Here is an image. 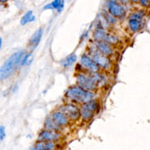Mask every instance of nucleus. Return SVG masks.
Instances as JSON below:
<instances>
[{
    "mask_svg": "<svg viewBox=\"0 0 150 150\" xmlns=\"http://www.w3.org/2000/svg\"><path fill=\"white\" fill-rule=\"evenodd\" d=\"M56 144L49 141H38L31 147V150H55Z\"/></svg>",
    "mask_w": 150,
    "mask_h": 150,
    "instance_id": "nucleus-13",
    "label": "nucleus"
},
{
    "mask_svg": "<svg viewBox=\"0 0 150 150\" xmlns=\"http://www.w3.org/2000/svg\"><path fill=\"white\" fill-rule=\"evenodd\" d=\"M34 20H35V16L33 15V12L31 10H29L22 16L21 21H20V24L21 25H25V24H27V23L33 22Z\"/></svg>",
    "mask_w": 150,
    "mask_h": 150,
    "instance_id": "nucleus-20",
    "label": "nucleus"
},
{
    "mask_svg": "<svg viewBox=\"0 0 150 150\" xmlns=\"http://www.w3.org/2000/svg\"><path fill=\"white\" fill-rule=\"evenodd\" d=\"M145 13L144 11H134L130 14L129 16V19H138V20H143V17H144Z\"/></svg>",
    "mask_w": 150,
    "mask_h": 150,
    "instance_id": "nucleus-23",
    "label": "nucleus"
},
{
    "mask_svg": "<svg viewBox=\"0 0 150 150\" xmlns=\"http://www.w3.org/2000/svg\"><path fill=\"white\" fill-rule=\"evenodd\" d=\"M105 41L111 45H114V44H117V43L119 42V38H118L115 34H113V33L108 32L107 37H106Z\"/></svg>",
    "mask_w": 150,
    "mask_h": 150,
    "instance_id": "nucleus-22",
    "label": "nucleus"
},
{
    "mask_svg": "<svg viewBox=\"0 0 150 150\" xmlns=\"http://www.w3.org/2000/svg\"><path fill=\"white\" fill-rule=\"evenodd\" d=\"M108 31L105 28H96L93 32V39L96 41H105Z\"/></svg>",
    "mask_w": 150,
    "mask_h": 150,
    "instance_id": "nucleus-18",
    "label": "nucleus"
},
{
    "mask_svg": "<svg viewBox=\"0 0 150 150\" xmlns=\"http://www.w3.org/2000/svg\"><path fill=\"white\" fill-rule=\"evenodd\" d=\"M77 61V54L76 53H71L68 56H66L65 58L60 61V65L64 68H68V67L72 66L73 64H75V62Z\"/></svg>",
    "mask_w": 150,
    "mask_h": 150,
    "instance_id": "nucleus-16",
    "label": "nucleus"
},
{
    "mask_svg": "<svg viewBox=\"0 0 150 150\" xmlns=\"http://www.w3.org/2000/svg\"><path fill=\"white\" fill-rule=\"evenodd\" d=\"M99 102L96 99L89 101L87 103H84L80 107V116L84 121H90L93 118L94 114L99 110Z\"/></svg>",
    "mask_w": 150,
    "mask_h": 150,
    "instance_id": "nucleus-5",
    "label": "nucleus"
},
{
    "mask_svg": "<svg viewBox=\"0 0 150 150\" xmlns=\"http://www.w3.org/2000/svg\"><path fill=\"white\" fill-rule=\"evenodd\" d=\"M144 26V22L142 20L138 19H129L128 20V29L131 31L132 33L139 32Z\"/></svg>",
    "mask_w": 150,
    "mask_h": 150,
    "instance_id": "nucleus-14",
    "label": "nucleus"
},
{
    "mask_svg": "<svg viewBox=\"0 0 150 150\" xmlns=\"http://www.w3.org/2000/svg\"><path fill=\"white\" fill-rule=\"evenodd\" d=\"M63 8H64V0H53L51 3L47 4L43 7V10H49V9H55L57 10L58 13L63 11Z\"/></svg>",
    "mask_w": 150,
    "mask_h": 150,
    "instance_id": "nucleus-15",
    "label": "nucleus"
},
{
    "mask_svg": "<svg viewBox=\"0 0 150 150\" xmlns=\"http://www.w3.org/2000/svg\"><path fill=\"white\" fill-rule=\"evenodd\" d=\"M5 138V127L2 125L1 127H0V139L3 140Z\"/></svg>",
    "mask_w": 150,
    "mask_h": 150,
    "instance_id": "nucleus-26",
    "label": "nucleus"
},
{
    "mask_svg": "<svg viewBox=\"0 0 150 150\" xmlns=\"http://www.w3.org/2000/svg\"><path fill=\"white\" fill-rule=\"evenodd\" d=\"M0 1H1V3H5L7 0H0Z\"/></svg>",
    "mask_w": 150,
    "mask_h": 150,
    "instance_id": "nucleus-30",
    "label": "nucleus"
},
{
    "mask_svg": "<svg viewBox=\"0 0 150 150\" xmlns=\"http://www.w3.org/2000/svg\"><path fill=\"white\" fill-rule=\"evenodd\" d=\"M2 40H3V39H2V38H0V46H1V47H2Z\"/></svg>",
    "mask_w": 150,
    "mask_h": 150,
    "instance_id": "nucleus-29",
    "label": "nucleus"
},
{
    "mask_svg": "<svg viewBox=\"0 0 150 150\" xmlns=\"http://www.w3.org/2000/svg\"><path fill=\"white\" fill-rule=\"evenodd\" d=\"M119 3L123 4V5H127V4H129L130 2H131V0H117Z\"/></svg>",
    "mask_w": 150,
    "mask_h": 150,
    "instance_id": "nucleus-27",
    "label": "nucleus"
},
{
    "mask_svg": "<svg viewBox=\"0 0 150 150\" xmlns=\"http://www.w3.org/2000/svg\"><path fill=\"white\" fill-rule=\"evenodd\" d=\"M61 128H62L61 126H59V125H58L57 123L52 119L51 116L47 117L46 120H45V122H44V129L52 130V131H60Z\"/></svg>",
    "mask_w": 150,
    "mask_h": 150,
    "instance_id": "nucleus-17",
    "label": "nucleus"
},
{
    "mask_svg": "<svg viewBox=\"0 0 150 150\" xmlns=\"http://www.w3.org/2000/svg\"><path fill=\"white\" fill-rule=\"evenodd\" d=\"M95 80L96 84H97V87H102L107 83V77L105 76L103 73H100V72H96V73H91Z\"/></svg>",
    "mask_w": 150,
    "mask_h": 150,
    "instance_id": "nucleus-19",
    "label": "nucleus"
},
{
    "mask_svg": "<svg viewBox=\"0 0 150 150\" xmlns=\"http://www.w3.org/2000/svg\"><path fill=\"white\" fill-rule=\"evenodd\" d=\"M83 68L85 69V72L88 73H96V72L100 71V68L97 64L95 63V61L91 58L90 55L88 53H85L80 57V62H79Z\"/></svg>",
    "mask_w": 150,
    "mask_h": 150,
    "instance_id": "nucleus-8",
    "label": "nucleus"
},
{
    "mask_svg": "<svg viewBox=\"0 0 150 150\" xmlns=\"http://www.w3.org/2000/svg\"><path fill=\"white\" fill-rule=\"evenodd\" d=\"M76 82L77 85L88 91H94L97 88V84L94 80L92 74L88 72H78L76 74Z\"/></svg>",
    "mask_w": 150,
    "mask_h": 150,
    "instance_id": "nucleus-4",
    "label": "nucleus"
},
{
    "mask_svg": "<svg viewBox=\"0 0 150 150\" xmlns=\"http://www.w3.org/2000/svg\"><path fill=\"white\" fill-rule=\"evenodd\" d=\"M43 35V28H39L33 33V35L31 36L30 40L28 42V46L31 48V49H35L36 47L38 46V44L40 43L41 38H42Z\"/></svg>",
    "mask_w": 150,
    "mask_h": 150,
    "instance_id": "nucleus-12",
    "label": "nucleus"
},
{
    "mask_svg": "<svg viewBox=\"0 0 150 150\" xmlns=\"http://www.w3.org/2000/svg\"><path fill=\"white\" fill-rule=\"evenodd\" d=\"M132 3H136V2H139V0H131Z\"/></svg>",
    "mask_w": 150,
    "mask_h": 150,
    "instance_id": "nucleus-28",
    "label": "nucleus"
},
{
    "mask_svg": "<svg viewBox=\"0 0 150 150\" xmlns=\"http://www.w3.org/2000/svg\"><path fill=\"white\" fill-rule=\"evenodd\" d=\"M50 116H51L52 119L61 127L67 126L69 121H70L69 118L66 116V114L62 112V111H60L59 109H58L57 111H54V112H53Z\"/></svg>",
    "mask_w": 150,
    "mask_h": 150,
    "instance_id": "nucleus-11",
    "label": "nucleus"
},
{
    "mask_svg": "<svg viewBox=\"0 0 150 150\" xmlns=\"http://www.w3.org/2000/svg\"><path fill=\"white\" fill-rule=\"evenodd\" d=\"M31 56V52H26V54L24 55V57H23V59H22V61H21V66H25L26 64L28 63V59L30 58Z\"/></svg>",
    "mask_w": 150,
    "mask_h": 150,
    "instance_id": "nucleus-25",
    "label": "nucleus"
},
{
    "mask_svg": "<svg viewBox=\"0 0 150 150\" xmlns=\"http://www.w3.org/2000/svg\"><path fill=\"white\" fill-rule=\"evenodd\" d=\"M96 94L94 91H88L83 89L82 87L78 85H74L69 87L65 92V97H66L70 102L76 104H84L89 101L95 99Z\"/></svg>",
    "mask_w": 150,
    "mask_h": 150,
    "instance_id": "nucleus-1",
    "label": "nucleus"
},
{
    "mask_svg": "<svg viewBox=\"0 0 150 150\" xmlns=\"http://www.w3.org/2000/svg\"><path fill=\"white\" fill-rule=\"evenodd\" d=\"M107 10L116 19H123L126 16V9L124 5L119 3L117 0H108Z\"/></svg>",
    "mask_w": 150,
    "mask_h": 150,
    "instance_id": "nucleus-7",
    "label": "nucleus"
},
{
    "mask_svg": "<svg viewBox=\"0 0 150 150\" xmlns=\"http://www.w3.org/2000/svg\"><path fill=\"white\" fill-rule=\"evenodd\" d=\"M25 54H26L25 50H20V51L13 53V54L4 62V64L2 65V67H1V71H0V78H1V80H5L9 76H11L14 69H15L18 65L21 64V61H22Z\"/></svg>",
    "mask_w": 150,
    "mask_h": 150,
    "instance_id": "nucleus-2",
    "label": "nucleus"
},
{
    "mask_svg": "<svg viewBox=\"0 0 150 150\" xmlns=\"http://www.w3.org/2000/svg\"><path fill=\"white\" fill-rule=\"evenodd\" d=\"M103 18H104V20L106 21V23H107L108 26H109V25H114V24H116V22H117V19H116L114 16L111 15L109 12H106V13H104Z\"/></svg>",
    "mask_w": 150,
    "mask_h": 150,
    "instance_id": "nucleus-21",
    "label": "nucleus"
},
{
    "mask_svg": "<svg viewBox=\"0 0 150 150\" xmlns=\"http://www.w3.org/2000/svg\"><path fill=\"white\" fill-rule=\"evenodd\" d=\"M61 138V134L59 131H52V130L44 129L38 135V141H49L55 142Z\"/></svg>",
    "mask_w": 150,
    "mask_h": 150,
    "instance_id": "nucleus-9",
    "label": "nucleus"
},
{
    "mask_svg": "<svg viewBox=\"0 0 150 150\" xmlns=\"http://www.w3.org/2000/svg\"><path fill=\"white\" fill-rule=\"evenodd\" d=\"M138 3L142 8H150V0H139Z\"/></svg>",
    "mask_w": 150,
    "mask_h": 150,
    "instance_id": "nucleus-24",
    "label": "nucleus"
},
{
    "mask_svg": "<svg viewBox=\"0 0 150 150\" xmlns=\"http://www.w3.org/2000/svg\"><path fill=\"white\" fill-rule=\"evenodd\" d=\"M88 54L95 61V63L98 65L100 69L109 70L112 66V62H111L110 58L99 51L97 48L94 46L93 43L88 47Z\"/></svg>",
    "mask_w": 150,
    "mask_h": 150,
    "instance_id": "nucleus-3",
    "label": "nucleus"
},
{
    "mask_svg": "<svg viewBox=\"0 0 150 150\" xmlns=\"http://www.w3.org/2000/svg\"><path fill=\"white\" fill-rule=\"evenodd\" d=\"M59 110L66 114V116L69 118L70 121H77V120L81 117L80 108L76 105V103H73V102L65 103L63 105L60 106Z\"/></svg>",
    "mask_w": 150,
    "mask_h": 150,
    "instance_id": "nucleus-6",
    "label": "nucleus"
},
{
    "mask_svg": "<svg viewBox=\"0 0 150 150\" xmlns=\"http://www.w3.org/2000/svg\"><path fill=\"white\" fill-rule=\"evenodd\" d=\"M93 44L101 53H103L104 55L110 57L114 54V49H113L112 45L107 43L106 41H96L93 40Z\"/></svg>",
    "mask_w": 150,
    "mask_h": 150,
    "instance_id": "nucleus-10",
    "label": "nucleus"
}]
</instances>
